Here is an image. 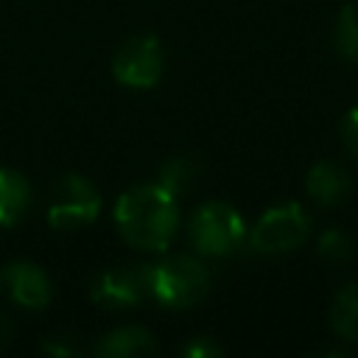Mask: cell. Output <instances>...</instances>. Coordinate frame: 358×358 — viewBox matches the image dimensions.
<instances>
[{
  "label": "cell",
  "mask_w": 358,
  "mask_h": 358,
  "mask_svg": "<svg viewBox=\"0 0 358 358\" xmlns=\"http://www.w3.org/2000/svg\"><path fill=\"white\" fill-rule=\"evenodd\" d=\"M115 227L131 249L165 252L179 229L176 196L159 182L129 187L115 201Z\"/></svg>",
  "instance_id": "cell-1"
},
{
  "label": "cell",
  "mask_w": 358,
  "mask_h": 358,
  "mask_svg": "<svg viewBox=\"0 0 358 358\" xmlns=\"http://www.w3.org/2000/svg\"><path fill=\"white\" fill-rule=\"evenodd\" d=\"M145 291L165 308L185 310L199 305L210 291V268L196 255H168L143 266Z\"/></svg>",
  "instance_id": "cell-2"
},
{
  "label": "cell",
  "mask_w": 358,
  "mask_h": 358,
  "mask_svg": "<svg viewBox=\"0 0 358 358\" xmlns=\"http://www.w3.org/2000/svg\"><path fill=\"white\" fill-rule=\"evenodd\" d=\"M187 238L193 249L204 257H227L238 252L246 241L243 215L227 201H204L193 210L187 224Z\"/></svg>",
  "instance_id": "cell-3"
},
{
  "label": "cell",
  "mask_w": 358,
  "mask_h": 358,
  "mask_svg": "<svg viewBox=\"0 0 358 358\" xmlns=\"http://www.w3.org/2000/svg\"><path fill=\"white\" fill-rule=\"evenodd\" d=\"M310 235V215L296 201H280L268 207L252 229H246V243L257 255H285L299 249Z\"/></svg>",
  "instance_id": "cell-4"
},
{
  "label": "cell",
  "mask_w": 358,
  "mask_h": 358,
  "mask_svg": "<svg viewBox=\"0 0 358 358\" xmlns=\"http://www.w3.org/2000/svg\"><path fill=\"white\" fill-rule=\"evenodd\" d=\"M101 190L81 173H64L48 193L45 215L53 229H78L98 218Z\"/></svg>",
  "instance_id": "cell-5"
},
{
  "label": "cell",
  "mask_w": 358,
  "mask_h": 358,
  "mask_svg": "<svg viewBox=\"0 0 358 358\" xmlns=\"http://www.w3.org/2000/svg\"><path fill=\"white\" fill-rule=\"evenodd\" d=\"M165 70V50L154 34L129 36L112 56V76L129 90H151Z\"/></svg>",
  "instance_id": "cell-6"
},
{
  "label": "cell",
  "mask_w": 358,
  "mask_h": 358,
  "mask_svg": "<svg viewBox=\"0 0 358 358\" xmlns=\"http://www.w3.org/2000/svg\"><path fill=\"white\" fill-rule=\"evenodd\" d=\"M148 296L143 266H109L95 274L90 285V299L106 310L137 308Z\"/></svg>",
  "instance_id": "cell-7"
},
{
  "label": "cell",
  "mask_w": 358,
  "mask_h": 358,
  "mask_svg": "<svg viewBox=\"0 0 358 358\" xmlns=\"http://www.w3.org/2000/svg\"><path fill=\"white\" fill-rule=\"evenodd\" d=\"M0 291L20 308L39 310L50 302L53 285L48 271L34 260H11L0 268Z\"/></svg>",
  "instance_id": "cell-8"
},
{
  "label": "cell",
  "mask_w": 358,
  "mask_h": 358,
  "mask_svg": "<svg viewBox=\"0 0 358 358\" xmlns=\"http://www.w3.org/2000/svg\"><path fill=\"white\" fill-rule=\"evenodd\" d=\"M305 190L316 204L338 207L352 190V176H350V171L344 165H338L333 159H322L308 171Z\"/></svg>",
  "instance_id": "cell-9"
},
{
  "label": "cell",
  "mask_w": 358,
  "mask_h": 358,
  "mask_svg": "<svg viewBox=\"0 0 358 358\" xmlns=\"http://www.w3.org/2000/svg\"><path fill=\"white\" fill-rule=\"evenodd\" d=\"M92 352L101 358H145L157 352V341L151 330L140 324H123V327L103 333L92 344Z\"/></svg>",
  "instance_id": "cell-10"
},
{
  "label": "cell",
  "mask_w": 358,
  "mask_h": 358,
  "mask_svg": "<svg viewBox=\"0 0 358 358\" xmlns=\"http://www.w3.org/2000/svg\"><path fill=\"white\" fill-rule=\"evenodd\" d=\"M31 210V182L17 168L0 165V227H17Z\"/></svg>",
  "instance_id": "cell-11"
},
{
  "label": "cell",
  "mask_w": 358,
  "mask_h": 358,
  "mask_svg": "<svg viewBox=\"0 0 358 358\" xmlns=\"http://www.w3.org/2000/svg\"><path fill=\"white\" fill-rule=\"evenodd\" d=\"M330 327L341 341L358 344V282H344L330 302Z\"/></svg>",
  "instance_id": "cell-12"
},
{
  "label": "cell",
  "mask_w": 358,
  "mask_h": 358,
  "mask_svg": "<svg viewBox=\"0 0 358 358\" xmlns=\"http://www.w3.org/2000/svg\"><path fill=\"white\" fill-rule=\"evenodd\" d=\"M196 176H199L196 159L187 157V154H176V157H171V159H165V162L159 165L157 182L179 199L182 193H187V190L196 185Z\"/></svg>",
  "instance_id": "cell-13"
},
{
  "label": "cell",
  "mask_w": 358,
  "mask_h": 358,
  "mask_svg": "<svg viewBox=\"0 0 358 358\" xmlns=\"http://www.w3.org/2000/svg\"><path fill=\"white\" fill-rule=\"evenodd\" d=\"M333 48L344 62L358 64V0L341 6L333 28Z\"/></svg>",
  "instance_id": "cell-14"
},
{
  "label": "cell",
  "mask_w": 358,
  "mask_h": 358,
  "mask_svg": "<svg viewBox=\"0 0 358 358\" xmlns=\"http://www.w3.org/2000/svg\"><path fill=\"white\" fill-rule=\"evenodd\" d=\"M316 255L330 263H347L352 257V238L341 229H324L316 238Z\"/></svg>",
  "instance_id": "cell-15"
},
{
  "label": "cell",
  "mask_w": 358,
  "mask_h": 358,
  "mask_svg": "<svg viewBox=\"0 0 358 358\" xmlns=\"http://www.w3.org/2000/svg\"><path fill=\"white\" fill-rule=\"evenodd\" d=\"M42 352L50 358H73L81 355V344L73 333H50L42 338Z\"/></svg>",
  "instance_id": "cell-16"
},
{
  "label": "cell",
  "mask_w": 358,
  "mask_h": 358,
  "mask_svg": "<svg viewBox=\"0 0 358 358\" xmlns=\"http://www.w3.org/2000/svg\"><path fill=\"white\" fill-rule=\"evenodd\" d=\"M182 355H187V358H218V355H224V347L213 336H196L182 347Z\"/></svg>",
  "instance_id": "cell-17"
},
{
  "label": "cell",
  "mask_w": 358,
  "mask_h": 358,
  "mask_svg": "<svg viewBox=\"0 0 358 358\" xmlns=\"http://www.w3.org/2000/svg\"><path fill=\"white\" fill-rule=\"evenodd\" d=\"M341 140L350 154L358 157V106H352L341 120Z\"/></svg>",
  "instance_id": "cell-18"
},
{
  "label": "cell",
  "mask_w": 358,
  "mask_h": 358,
  "mask_svg": "<svg viewBox=\"0 0 358 358\" xmlns=\"http://www.w3.org/2000/svg\"><path fill=\"white\" fill-rule=\"evenodd\" d=\"M11 336H14V322L0 310V352L11 344Z\"/></svg>",
  "instance_id": "cell-19"
}]
</instances>
